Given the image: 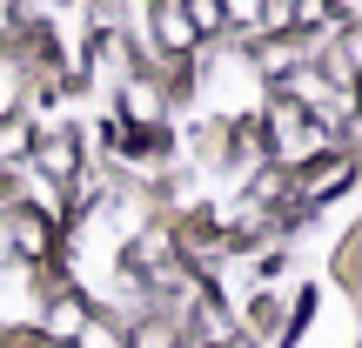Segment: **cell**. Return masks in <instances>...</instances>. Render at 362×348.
Returning a JSON list of instances; mask_svg holds the SVG:
<instances>
[{"label":"cell","instance_id":"1","mask_svg":"<svg viewBox=\"0 0 362 348\" xmlns=\"http://www.w3.org/2000/svg\"><path fill=\"white\" fill-rule=\"evenodd\" d=\"M194 94H202V114L208 121H242L262 107V74L248 54H215V61L202 67V80H194Z\"/></svg>","mask_w":362,"mask_h":348},{"label":"cell","instance_id":"2","mask_svg":"<svg viewBox=\"0 0 362 348\" xmlns=\"http://www.w3.org/2000/svg\"><path fill=\"white\" fill-rule=\"evenodd\" d=\"M40 268L34 261H0V335H21L40 322Z\"/></svg>","mask_w":362,"mask_h":348},{"label":"cell","instance_id":"3","mask_svg":"<svg viewBox=\"0 0 362 348\" xmlns=\"http://www.w3.org/2000/svg\"><path fill=\"white\" fill-rule=\"evenodd\" d=\"M148 13H155V20H141V34L148 40H155V47H194V40H202V34H194V20H188V7H181V0H155V7H148Z\"/></svg>","mask_w":362,"mask_h":348},{"label":"cell","instance_id":"4","mask_svg":"<svg viewBox=\"0 0 362 348\" xmlns=\"http://www.w3.org/2000/svg\"><path fill=\"white\" fill-rule=\"evenodd\" d=\"M40 335H47V342H74L81 335V328H88V301H81V295H61V301H40Z\"/></svg>","mask_w":362,"mask_h":348},{"label":"cell","instance_id":"5","mask_svg":"<svg viewBox=\"0 0 362 348\" xmlns=\"http://www.w3.org/2000/svg\"><path fill=\"white\" fill-rule=\"evenodd\" d=\"M315 141L322 134L302 121V107H275V148H282V161H302V155H315Z\"/></svg>","mask_w":362,"mask_h":348},{"label":"cell","instance_id":"6","mask_svg":"<svg viewBox=\"0 0 362 348\" xmlns=\"http://www.w3.org/2000/svg\"><path fill=\"white\" fill-rule=\"evenodd\" d=\"M121 107H128V121L134 128H155V121H168V107H161V88L155 80H121Z\"/></svg>","mask_w":362,"mask_h":348},{"label":"cell","instance_id":"7","mask_svg":"<svg viewBox=\"0 0 362 348\" xmlns=\"http://www.w3.org/2000/svg\"><path fill=\"white\" fill-rule=\"evenodd\" d=\"M121 348H181V328L168 315H134V322L121 328Z\"/></svg>","mask_w":362,"mask_h":348},{"label":"cell","instance_id":"8","mask_svg":"<svg viewBox=\"0 0 362 348\" xmlns=\"http://www.w3.org/2000/svg\"><path fill=\"white\" fill-rule=\"evenodd\" d=\"M13 107H21V61H7V54H0V121H7Z\"/></svg>","mask_w":362,"mask_h":348},{"label":"cell","instance_id":"9","mask_svg":"<svg viewBox=\"0 0 362 348\" xmlns=\"http://www.w3.org/2000/svg\"><path fill=\"white\" fill-rule=\"evenodd\" d=\"M27 121H0V161H13V155H27Z\"/></svg>","mask_w":362,"mask_h":348},{"label":"cell","instance_id":"10","mask_svg":"<svg viewBox=\"0 0 362 348\" xmlns=\"http://www.w3.org/2000/svg\"><path fill=\"white\" fill-rule=\"evenodd\" d=\"M181 7H188L194 34H215V27H221V7H215V0H181Z\"/></svg>","mask_w":362,"mask_h":348},{"label":"cell","instance_id":"11","mask_svg":"<svg viewBox=\"0 0 362 348\" xmlns=\"http://www.w3.org/2000/svg\"><path fill=\"white\" fill-rule=\"evenodd\" d=\"M215 7H221V20H242V27H255L262 0H215Z\"/></svg>","mask_w":362,"mask_h":348},{"label":"cell","instance_id":"12","mask_svg":"<svg viewBox=\"0 0 362 348\" xmlns=\"http://www.w3.org/2000/svg\"><path fill=\"white\" fill-rule=\"evenodd\" d=\"M54 7H61V0H21V13H27V20H40V13H54Z\"/></svg>","mask_w":362,"mask_h":348},{"label":"cell","instance_id":"13","mask_svg":"<svg viewBox=\"0 0 362 348\" xmlns=\"http://www.w3.org/2000/svg\"><path fill=\"white\" fill-rule=\"evenodd\" d=\"M27 348H67V342H47V335H34V342H27Z\"/></svg>","mask_w":362,"mask_h":348},{"label":"cell","instance_id":"14","mask_svg":"<svg viewBox=\"0 0 362 348\" xmlns=\"http://www.w3.org/2000/svg\"><path fill=\"white\" fill-rule=\"evenodd\" d=\"M0 34H7V7H0Z\"/></svg>","mask_w":362,"mask_h":348},{"label":"cell","instance_id":"15","mask_svg":"<svg viewBox=\"0 0 362 348\" xmlns=\"http://www.w3.org/2000/svg\"><path fill=\"white\" fill-rule=\"evenodd\" d=\"M0 348H7V342H0Z\"/></svg>","mask_w":362,"mask_h":348}]
</instances>
